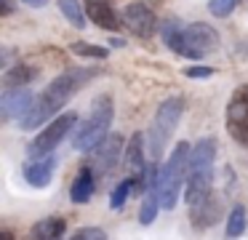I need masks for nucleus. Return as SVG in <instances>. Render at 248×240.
<instances>
[{"label": "nucleus", "instance_id": "obj_1", "mask_svg": "<svg viewBox=\"0 0 248 240\" xmlns=\"http://www.w3.org/2000/svg\"><path fill=\"white\" fill-rule=\"evenodd\" d=\"M99 75H102V69H99V67H72V69H64L62 75H56V78L38 94L32 112L19 123V128L32 131V128L48 123L51 117H54L56 112H59L62 107H64L67 101L78 94V91L86 88V85L91 83L93 78H99Z\"/></svg>", "mask_w": 248, "mask_h": 240}, {"label": "nucleus", "instance_id": "obj_2", "mask_svg": "<svg viewBox=\"0 0 248 240\" xmlns=\"http://www.w3.org/2000/svg\"><path fill=\"white\" fill-rule=\"evenodd\" d=\"M160 37L163 46L184 59H203L219 48V32L211 24H205V21L187 24L176 16H168L160 24Z\"/></svg>", "mask_w": 248, "mask_h": 240}, {"label": "nucleus", "instance_id": "obj_3", "mask_svg": "<svg viewBox=\"0 0 248 240\" xmlns=\"http://www.w3.org/2000/svg\"><path fill=\"white\" fill-rule=\"evenodd\" d=\"M115 117V104L109 94H99L96 99L91 101V112L88 117L78 126L75 136H72V147L75 152H91L104 136H107L109 126H112Z\"/></svg>", "mask_w": 248, "mask_h": 240}, {"label": "nucleus", "instance_id": "obj_4", "mask_svg": "<svg viewBox=\"0 0 248 240\" xmlns=\"http://www.w3.org/2000/svg\"><path fill=\"white\" fill-rule=\"evenodd\" d=\"M189 158H192V147L187 142H179L171 149L166 165H160V203L166 211H173L182 195V187L187 184V174H189Z\"/></svg>", "mask_w": 248, "mask_h": 240}, {"label": "nucleus", "instance_id": "obj_5", "mask_svg": "<svg viewBox=\"0 0 248 240\" xmlns=\"http://www.w3.org/2000/svg\"><path fill=\"white\" fill-rule=\"evenodd\" d=\"M184 96H168L160 107H157L155 117L150 123V158L160 160V155L166 152V144L171 139V133L176 131L179 120L184 115Z\"/></svg>", "mask_w": 248, "mask_h": 240}, {"label": "nucleus", "instance_id": "obj_6", "mask_svg": "<svg viewBox=\"0 0 248 240\" xmlns=\"http://www.w3.org/2000/svg\"><path fill=\"white\" fill-rule=\"evenodd\" d=\"M78 123V112H64V115L54 117L32 142L27 144V158H46V155H54V149L70 136V131Z\"/></svg>", "mask_w": 248, "mask_h": 240}, {"label": "nucleus", "instance_id": "obj_7", "mask_svg": "<svg viewBox=\"0 0 248 240\" xmlns=\"http://www.w3.org/2000/svg\"><path fill=\"white\" fill-rule=\"evenodd\" d=\"M224 126L232 142L248 149V85H237L232 91L224 110Z\"/></svg>", "mask_w": 248, "mask_h": 240}, {"label": "nucleus", "instance_id": "obj_8", "mask_svg": "<svg viewBox=\"0 0 248 240\" xmlns=\"http://www.w3.org/2000/svg\"><path fill=\"white\" fill-rule=\"evenodd\" d=\"M123 152V136L120 133H107L96 147L91 149V168L96 176H109L118 165V158Z\"/></svg>", "mask_w": 248, "mask_h": 240}, {"label": "nucleus", "instance_id": "obj_9", "mask_svg": "<svg viewBox=\"0 0 248 240\" xmlns=\"http://www.w3.org/2000/svg\"><path fill=\"white\" fill-rule=\"evenodd\" d=\"M35 99H38V96L30 88H24V85H19V88H6L3 96H0V115H3V120H19L22 123L24 117L32 112Z\"/></svg>", "mask_w": 248, "mask_h": 240}, {"label": "nucleus", "instance_id": "obj_10", "mask_svg": "<svg viewBox=\"0 0 248 240\" xmlns=\"http://www.w3.org/2000/svg\"><path fill=\"white\" fill-rule=\"evenodd\" d=\"M123 24L128 27L131 35L141 37V40L152 37V35H155V30H160L155 11H152L150 5H144V3H131V5H125V8H123Z\"/></svg>", "mask_w": 248, "mask_h": 240}, {"label": "nucleus", "instance_id": "obj_11", "mask_svg": "<svg viewBox=\"0 0 248 240\" xmlns=\"http://www.w3.org/2000/svg\"><path fill=\"white\" fill-rule=\"evenodd\" d=\"M147 144H144V133L136 131L125 144V168L128 176L136 179V192H144V174H147Z\"/></svg>", "mask_w": 248, "mask_h": 240}, {"label": "nucleus", "instance_id": "obj_12", "mask_svg": "<svg viewBox=\"0 0 248 240\" xmlns=\"http://www.w3.org/2000/svg\"><path fill=\"white\" fill-rule=\"evenodd\" d=\"M56 171V155H46V158H30L24 163V179L30 187H48Z\"/></svg>", "mask_w": 248, "mask_h": 240}, {"label": "nucleus", "instance_id": "obj_13", "mask_svg": "<svg viewBox=\"0 0 248 240\" xmlns=\"http://www.w3.org/2000/svg\"><path fill=\"white\" fill-rule=\"evenodd\" d=\"M221 219V200L211 192L205 200H200L198 206H189V222L192 227L205 229V227H214L216 222Z\"/></svg>", "mask_w": 248, "mask_h": 240}, {"label": "nucleus", "instance_id": "obj_14", "mask_svg": "<svg viewBox=\"0 0 248 240\" xmlns=\"http://www.w3.org/2000/svg\"><path fill=\"white\" fill-rule=\"evenodd\" d=\"M86 16L96 27H102V30H112V32L120 30V24H123V19L118 16V11L112 8L109 0H86Z\"/></svg>", "mask_w": 248, "mask_h": 240}, {"label": "nucleus", "instance_id": "obj_15", "mask_svg": "<svg viewBox=\"0 0 248 240\" xmlns=\"http://www.w3.org/2000/svg\"><path fill=\"white\" fill-rule=\"evenodd\" d=\"M93 190H96V174H93L91 165H80L70 184V200L75 206H86L93 197Z\"/></svg>", "mask_w": 248, "mask_h": 240}, {"label": "nucleus", "instance_id": "obj_16", "mask_svg": "<svg viewBox=\"0 0 248 240\" xmlns=\"http://www.w3.org/2000/svg\"><path fill=\"white\" fill-rule=\"evenodd\" d=\"M214 160H216V139L214 136L198 139V144L192 147V158H189V174L214 171Z\"/></svg>", "mask_w": 248, "mask_h": 240}, {"label": "nucleus", "instance_id": "obj_17", "mask_svg": "<svg viewBox=\"0 0 248 240\" xmlns=\"http://www.w3.org/2000/svg\"><path fill=\"white\" fill-rule=\"evenodd\" d=\"M64 229H67V222L62 216H46L32 224L30 238L32 240H64Z\"/></svg>", "mask_w": 248, "mask_h": 240}, {"label": "nucleus", "instance_id": "obj_18", "mask_svg": "<svg viewBox=\"0 0 248 240\" xmlns=\"http://www.w3.org/2000/svg\"><path fill=\"white\" fill-rule=\"evenodd\" d=\"M32 80H38V67H32V64H14V67H8L6 72H3V83H6V88H19V85H30Z\"/></svg>", "mask_w": 248, "mask_h": 240}, {"label": "nucleus", "instance_id": "obj_19", "mask_svg": "<svg viewBox=\"0 0 248 240\" xmlns=\"http://www.w3.org/2000/svg\"><path fill=\"white\" fill-rule=\"evenodd\" d=\"M246 227H248V211H246V206L243 203H235L232 206V211H230V216H227V240H237L243 232H246Z\"/></svg>", "mask_w": 248, "mask_h": 240}, {"label": "nucleus", "instance_id": "obj_20", "mask_svg": "<svg viewBox=\"0 0 248 240\" xmlns=\"http://www.w3.org/2000/svg\"><path fill=\"white\" fill-rule=\"evenodd\" d=\"M131 192H136V179H134V176L120 179L118 184H115V190L109 192V208H112V211H120V208L128 203Z\"/></svg>", "mask_w": 248, "mask_h": 240}, {"label": "nucleus", "instance_id": "obj_21", "mask_svg": "<svg viewBox=\"0 0 248 240\" xmlns=\"http://www.w3.org/2000/svg\"><path fill=\"white\" fill-rule=\"evenodd\" d=\"M59 11L64 14V19L70 21L75 30H83V27H86V11L80 8L78 0H59Z\"/></svg>", "mask_w": 248, "mask_h": 240}, {"label": "nucleus", "instance_id": "obj_22", "mask_svg": "<svg viewBox=\"0 0 248 240\" xmlns=\"http://www.w3.org/2000/svg\"><path fill=\"white\" fill-rule=\"evenodd\" d=\"M70 51L75 53V56H83V59H107L109 51L104 46H93V43H72Z\"/></svg>", "mask_w": 248, "mask_h": 240}, {"label": "nucleus", "instance_id": "obj_23", "mask_svg": "<svg viewBox=\"0 0 248 240\" xmlns=\"http://www.w3.org/2000/svg\"><path fill=\"white\" fill-rule=\"evenodd\" d=\"M237 3H240V0H208V11L214 16H219V19H227V16L235 11Z\"/></svg>", "mask_w": 248, "mask_h": 240}, {"label": "nucleus", "instance_id": "obj_24", "mask_svg": "<svg viewBox=\"0 0 248 240\" xmlns=\"http://www.w3.org/2000/svg\"><path fill=\"white\" fill-rule=\"evenodd\" d=\"M70 240H109V238H107V232L99 229V227H80V229L72 232Z\"/></svg>", "mask_w": 248, "mask_h": 240}, {"label": "nucleus", "instance_id": "obj_25", "mask_svg": "<svg viewBox=\"0 0 248 240\" xmlns=\"http://www.w3.org/2000/svg\"><path fill=\"white\" fill-rule=\"evenodd\" d=\"M214 75V67H205V64H189L184 67V78H192V80H205Z\"/></svg>", "mask_w": 248, "mask_h": 240}, {"label": "nucleus", "instance_id": "obj_26", "mask_svg": "<svg viewBox=\"0 0 248 240\" xmlns=\"http://www.w3.org/2000/svg\"><path fill=\"white\" fill-rule=\"evenodd\" d=\"M14 8H16V5H14V0H3V11H0V16H11Z\"/></svg>", "mask_w": 248, "mask_h": 240}, {"label": "nucleus", "instance_id": "obj_27", "mask_svg": "<svg viewBox=\"0 0 248 240\" xmlns=\"http://www.w3.org/2000/svg\"><path fill=\"white\" fill-rule=\"evenodd\" d=\"M24 5H30V8H43L46 3H48V0H22Z\"/></svg>", "mask_w": 248, "mask_h": 240}, {"label": "nucleus", "instance_id": "obj_28", "mask_svg": "<svg viewBox=\"0 0 248 240\" xmlns=\"http://www.w3.org/2000/svg\"><path fill=\"white\" fill-rule=\"evenodd\" d=\"M0 238H3V240H14V232H11V229H3V232H0Z\"/></svg>", "mask_w": 248, "mask_h": 240}, {"label": "nucleus", "instance_id": "obj_29", "mask_svg": "<svg viewBox=\"0 0 248 240\" xmlns=\"http://www.w3.org/2000/svg\"><path fill=\"white\" fill-rule=\"evenodd\" d=\"M155 3H166V0H155Z\"/></svg>", "mask_w": 248, "mask_h": 240}]
</instances>
